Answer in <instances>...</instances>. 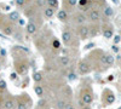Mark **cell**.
Segmentation results:
<instances>
[{"label": "cell", "mask_w": 121, "mask_h": 109, "mask_svg": "<svg viewBox=\"0 0 121 109\" xmlns=\"http://www.w3.org/2000/svg\"><path fill=\"white\" fill-rule=\"evenodd\" d=\"M53 15H55V9L50 7V6L44 9V16L46 18H51V17H53Z\"/></svg>", "instance_id": "8fae6325"}, {"label": "cell", "mask_w": 121, "mask_h": 109, "mask_svg": "<svg viewBox=\"0 0 121 109\" xmlns=\"http://www.w3.org/2000/svg\"><path fill=\"white\" fill-rule=\"evenodd\" d=\"M107 103L108 104H112V103H114L115 102V96L112 93V92H108V96H107Z\"/></svg>", "instance_id": "e0dca14e"}, {"label": "cell", "mask_w": 121, "mask_h": 109, "mask_svg": "<svg viewBox=\"0 0 121 109\" xmlns=\"http://www.w3.org/2000/svg\"><path fill=\"white\" fill-rule=\"evenodd\" d=\"M75 21H76V23H78V24L82 26V24L86 22V17H85V15H84V13H78V15L75 16Z\"/></svg>", "instance_id": "4fadbf2b"}, {"label": "cell", "mask_w": 121, "mask_h": 109, "mask_svg": "<svg viewBox=\"0 0 121 109\" xmlns=\"http://www.w3.org/2000/svg\"><path fill=\"white\" fill-rule=\"evenodd\" d=\"M62 41H63V44H65V45H68L70 41H72V33H70L69 31H63V33H62Z\"/></svg>", "instance_id": "8992f818"}, {"label": "cell", "mask_w": 121, "mask_h": 109, "mask_svg": "<svg viewBox=\"0 0 121 109\" xmlns=\"http://www.w3.org/2000/svg\"><path fill=\"white\" fill-rule=\"evenodd\" d=\"M27 3H28V0H16V4H17L19 7L26 6V5H27Z\"/></svg>", "instance_id": "603a6c76"}, {"label": "cell", "mask_w": 121, "mask_h": 109, "mask_svg": "<svg viewBox=\"0 0 121 109\" xmlns=\"http://www.w3.org/2000/svg\"><path fill=\"white\" fill-rule=\"evenodd\" d=\"M56 105H57V108H58V109H64V108H67V107H68V104L65 103V101H58Z\"/></svg>", "instance_id": "7402d4cb"}, {"label": "cell", "mask_w": 121, "mask_h": 109, "mask_svg": "<svg viewBox=\"0 0 121 109\" xmlns=\"http://www.w3.org/2000/svg\"><path fill=\"white\" fill-rule=\"evenodd\" d=\"M33 79H34V81H36V83L41 81V80H43V73H40V72L35 73V74L33 75Z\"/></svg>", "instance_id": "44dd1931"}, {"label": "cell", "mask_w": 121, "mask_h": 109, "mask_svg": "<svg viewBox=\"0 0 121 109\" xmlns=\"http://www.w3.org/2000/svg\"><path fill=\"white\" fill-rule=\"evenodd\" d=\"M3 104H4V102H3V100H1V98H0V109H1Z\"/></svg>", "instance_id": "1f68e13d"}, {"label": "cell", "mask_w": 121, "mask_h": 109, "mask_svg": "<svg viewBox=\"0 0 121 109\" xmlns=\"http://www.w3.org/2000/svg\"><path fill=\"white\" fill-rule=\"evenodd\" d=\"M78 34L80 36V39H82V40H85V39L88 38V34H90V28L87 26H80L79 31H78Z\"/></svg>", "instance_id": "7a4b0ae2"}, {"label": "cell", "mask_w": 121, "mask_h": 109, "mask_svg": "<svg viewBox=\"0 0 121 109\" xmlns=\"http://www.w3.org/2000/svg\"><path fill=\"white\" fill-rule=\"evenodd\" d=\"M75 79H76L75 74H73V73H70V74H69V80H75Z\"/></svg>", "instance_id": "83f0119b"}, {"label": "cell", "mask_w": 121, "mask_h": 109, "mask_svg": "<svg viewBox=\"0 0 121 109\" xmlns=\"http://www.w3.org/2000/svg\"><path fill=\"white\" fill-rule=\"evenodd\" d=\"M16 68H17V72L19 74H27L28 72V64L24 62H16Z\"/></svg>", "instance_id": "5b68a950"}, {"label": "cell", "mask_w": 121, "mask_h": 109, "mask_svg": "<svg viewBox=\"0 0 121 109\" xmlns=\"http://www.w3.org/2000/svg\"><path fill=\"white\" fill-rule=\"evenodd\" d=\"M88 19L91 22H98L100 19V12L98 10H91L88 12Z\"/></svg>", "instance_id": "277c9868"}, {"label": "cell", "mask_w": 121, "mask_h": 109, "mask_svg": "<svg viewBox=\"0 0 121 109\" xmlns=\"http://www.w3.org/2000/svg\"><path fill=\"white\" fill-rule=\"evenodd\" d=\"M69 62H70V59H69L68 56H62V57H59V63L62 64L63 67H67V65L69 64Z\"/></svg>", "instance_id": "9a60e30c"}, {"label": "cell", "mask_w": 121, "mask_h": 109, "mask_svg": "<svg viewBox=\"0 0 121 109\" xmlns=\"http://www.w3.org/2000/svg\"><path fill=\"white\" fill-rule=\"evenodd\" d=\"M0 69H1V63H0Z\"/></svg>", "instance_id": "74e56055"}, {"label": "cell", "mask_w": 121, "mask_h": 109, "mask_svg": "<svg viewBox=\"0 0 121 109\" xmlns=\"http://www.w3.org/2000/svg\"><path fill=\"white\" fill-rule=\"evenodd\" d=\"M26 31L28 34H35L36 31H38V26L34 23V22H29L27 24V28H26Z\"/></svg>", "instance_id": "52a82bcc"}, {"label": "cell", "mask_w": 121, "mask_h": 109, "mask_svg": "<svg viewBox=\"0 0 121 109\" xmlns=\"http://www.w3.org/2000/svg\"><path fill=\"white\" fill-rule=\"evenodd\" d=\"M1 31H3V33H4L5 35H12V33H13V28H12L11 24H3Z\"/></svg>", "instance_id": "ba28073f"}, {"label": "cell", "mask_w": 121, "mask_h": 109, "mask_svg": "<svg viewBox=\"0 0 121 109\" xmlns=\"http://www.w3.org/2000/svg\"><path fill=\"white\" fill-rule=\"evenodd\" d=\"M113 35H114V32H113V29L110 28V27L103 29V36H104L105 39H112Z\"/></svg>", "instance_id": "7c38bea8"}, {"label": "cell", "mask_w": 121, "mask_h": 109, "mask_svg": "<svg viewBox=\"0 0 121 109\" xmlns=\"http://www.w3.org/2000/svg\"><path fill=\"white\" fill-rule=\"evenodd\" d=\"M81 100H82V103H85V104H91L92 103V101H93V96H92V93H91L90 91H84L82 93H81Z\"/></svg>", "instance_id": "3957f363"}, {"label": "cell", "mask_w": 121, "mask_h": 109, "mask_svg": "<svg viewBox=\"0 0 121 109\" xmlns=\"http://www.w3.org/2000/svg\"><path fill=\"white\" fill-rule=\"evenodd\" d=\"M15 108V101L12 98H7L5 100L4 104H3V109H13Z\"/></svg>", "instance_id": "9c48e42d"}, {"label": "cell", "mask_w": 121, "mask_h": 109, "mask_svg": "<svg viewBox=\"0 0 121 109\" xmlns=\"http://www.w3.org/2000/svg\"><path fill=\"white\" fill-rule=\"evenodd\" d=\"M35 1H36V5L39 7H44L47 4V0H35Z\"/></svg>", "instance_id": "cb8c5ba5"}, {"label": "cell", "mask_w": 121, "mask_h": 109, "mask_svg": "<svg viewBox=\"0 0 121 109\" xmlns=\"http://www.w3.org/2000/svg\"><path fill=\"white\" fill-rule=\"evenodd\" d=\"M81 109H91V108H90V107H88V105H85V107H82V108H81Z\"/></svg>", "instance_id": "836d02e7"}, {"label": "cell", "mask_w": 121, "mask_h": 109, "mask_svg": "<svg viewBox=\"0 0 121 109\" xmlns=\"http://www.w3.org/2000/svg\"><path fill=\"white\" fill-rule=\"evenodd\" d=\"M67 109H74L72 105H70V104H68V107H67Z\"/></svg>", "instance_id": "e575fe53"}, {"label": "cell", "mask_w": 121, "mask_h": 109, "mask_svg": "<svg viewBox=\"0 0 121 109\" xmlns=\"http://www.w3.org/2000/svg\"><path fill=\"white\" fill-rule=\"evenodd\" d=\"M17 108H18V109H28L27 104H26V103H23V102H18V105H17Z\"/></svg>", "instance_id": "d4e9b609"}, {"label": "cell", "mask_w": 121, "mask_h": 109, "mask_svg": "<svg viewBox=\"0 0 121 109\" xmlns=\"http://www.w3.org/2000/svg\"><path fill=\"white\" fill-rule=\"evenodd\" d=\"M113 1H114V4H119V1H117V0H113Z\"/></svg>", "instance_id": "d590c367"}, {"label": "cell", "mask_w": 121, "mask_h": 109, "mask_svg": "<svg viewBox=\"0 0 121 109\" xmlns=\"http://www.w3.org/2000/svg\"><path fill=\"white\" fill-rule=\"evenodd\" d=\"M55 46H56V48H58V46H59V43H58V41H55Z\"/></svg>", "instance_id": "d6a6232c"}, {"label": "cell", "mask_w": 121, "mask_h": 109, "mask_svg": "<svg viewBox=\"0 0 121 109\" xmlns=\"http://www.w3.org/2000/svg\"><path fill=\"white\" fill-rule=\"evenodd\" d=\"M34 91H35L36 96H39V97H43V96H44V88H43V86L36 85V86L34 87Z\"/></svg>", "instance_id": "2e32d148"}, {"label": "cell", "mask_w": 121, "mask_h": 109, "mask_svg": "<svg viewBox=\"0 0 121 109\" xmlns=\"http://www.w3.org/2000/svg\"><path fill=\"white\" fill-rule=\"evenodd\" d=\"M113 63H114V56L107 55V56H105V64H107V65H112Z\"/></svg>", "instance_id": "ac0fdd59"}, {"label": "cell", "mask_w": 121, "mask_h": 109, "mask_svg": "<svg viewBox=\"0 0 121 109\" xmlns=\"http://www.w3.org/2000/svg\"><path fill=\"white\" fill-rule=\"evenodd\" d=\"M78 70H79V74H81V75H86V74H88V73L91 72V65H90L87 62L82 61V62H80V63H79Z\"/></svg>", "instance_id": "6da1fadb"}, {"label": "cell", "mask_w": 121, "mask_h": 109, "mask_svg": "<svg viewBox=\"0 0 121 109\" xmlns=\"http://www.w3.org/2000/svg\"><path fill=\"white\" fill-rule=\"evenodd\" d=\"M9 19H10L11 22H17V21H19V19H21V18H19V13H18L17 11L11 12V13L9 15Z\"/></svg>", "instance_id": "5bb4252c"}, {"label": "cell", "mask_w": 121, "mask_h": 109, "mask_svg": "<svg viewBox=\"0 0 121 109\" xmlns=\"http://www.w3.org/2000/svg\"><path fill=\"white\" fill-rule=\"evenodd\" d=\"M16 79H17V74L16 73H12L11 74V80H16Z\"/></svg>", "instance_id": "f546056e"}, {"label": "cell", "mask_w": 121, "mask_h": 109, "mask_svg": "<svg viewBox=\"0 0 121 109\" xmlns=\"http://www.w3.org/2000/svg\"><path fill=\"white\" fill-rule=\"evenodd\" d=\"M6 88V83L5 80H0V91H4Z\"/></svg>", "instance_id": "484cf974"}, {"label": "cell", "mask_w": 121, "mask_h": 109, "mask_svg": "<svg viewBox=\"0 0 121 109\" xmlns=\"http://www.w3.org/2000/svg\"><path fill=\"white\" fill-rule=\"evenodd\" d=\"M3 18V16H1V12H0V19H1Z\"/></svg>", "instance_id": "8d00e7d4"}, {"label": "cell", "mask_w": 121, "mask_h": 109, "mask_svg": "<svg viewBox=\"0 0 121 109\" xmlns=\"http://www.w3.org/2000/svg\"><path fill=\"white\" fill-rule=\"evenodd\" d=\"M47 5L52 9H57L58 7V0H47Z\"/></svg>", "instance_id": "d6986e66"}, {"label": "cell", "mask_w": 121, "mask_h": 109, "mask_svg": "<svg viewBox=\"0 0 121 109\" xmlns=\"http://www.w3.org/2000/svg\"><path fill=\"white\" fill-rule=\"evenodd\" d=\"M113 13H114V11H113V9H112V7L107 6V7L104 9V15H105L107 17H112Z\"/></svg>", "instance_id": "ffe728a7"}, {"label": "cell", "mask_w": 121, "mask_h": 109, "mask_svg": "<svg viewBox=\"0 0 121 109\" xmlns=\"http://www.w3.org/2000/svg\"><path fill=\"white\" fill-rule=\"evenodd\" d=\"M67 3H68V5L69 6H75L76 4H78V0H67Z\"/></svg>", "instance_id": "4316f807"}, {"label": "cell", "mask_w": 121, "mask_h": 109, "mask_svg": "<svg viewBox=\"0 0 121 109\" xmlns=\"http://www.w3.org/2000/svg\"><path fill=\"white\" fill-rule=\"evenodd\" d=\"M120 40H121V39H120V35H116V36H115V39H114V41L117 44V43H120Z\"/></svg>", "instance_id": "f1b7e54d"}, {"label": "cell", "mask_w": 121, "mask_h": 109, "mask_svg": "<svg viewBox=\"0 0 121 109\" xmlns=\"http://www.w3.org/2000/svg\"><path fill=\"white\" fill-rule=\"evenodd\" d=\"M87 3V0H81V1H80V4H81V5H85Z\"/></svg>", "instance_id": "4dcf8cb0"}, {"label": "cell", "mask_w": 121, "mask_h": 109, "mask_svg": "<svg viewBox=\"0 0 121 109\" xmlns=\"http://www.w3.org/2000/svg\"><path fill=\"white\" fill-rule=\"evenodd\" d=\"M57 17L60 22H67L68 21V12L65 11V10H60V11H58L57 13Z\"/></svg>", "instance_id": "30bf717a"}]
</instances>
